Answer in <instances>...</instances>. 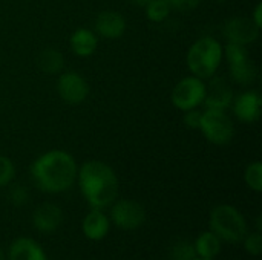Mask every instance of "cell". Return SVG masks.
Masks as SVG:
<instances>
[{
	"label": "cell",
	"mask_w": 262,
	"mask_h": 260,
	"mask_svg": "<svg viewBox=\"0 0 262 260\" xmlns=\"http://www.w3.org/2000/svg\"><path fill=\"white\" fill-rule=\"evenodd\" d=\"M35 187L49 195L64 193L77 182L78 166L75 158L61 149L41 153L29 169Z\"/></svg>",
	"instance_id": "obj_1"
},
{
	"label": "cell",
	"mask_w": 262,
	"mask_h": 260,
	"mask_svg": "<svg viewBox=\"0 0 262 260\" xmlns=\"http://www.w3.org/2000/svg\"><path fill=\"white\" fill-rule=\"evenodd\" d=\"M80 192L91 208H109L118 198V178L115 170L98 159L86 161L78 167Z\"/></svg>",
	"instance_id": "obj_2"
},
{
	"label": "cell",
	"mask_w": 262,
	"mask_h": 260,
	"mask_svg": "<svg viewBox=\"0 0 262 260\" xmlns=\"http://www.w3.org/2000/svg\"><path fill=\"white\" fill-rule=\"evenodd\" d=\"M224 58V46L213 37L198 38L187 51L186 64L192 75L209 80L216 75Z\"/></svg>",
	"instance_id": "obj_3"
},
{
	"label": "cell",
	"mask_w": 262,
	"mask_h": 260,
	"mask_svg": "<svg viewBox=\"0 0 262 260\" xmlns=\"http://www.w3.org/2000/svg\"><path fill=\"white\" fill-rule=\"evenodd\" d=\"M209 228L226 244H241L247 231L244 215L233 205H216L209 216Z\"/></svg>",
	"instance_id": "obj_4"
},
{
	"label": "cell",
	"mask_w": 262,
	"mask_h": 260,
	"mask_svg": "<svg viewBox=\"0 0 262 260\" xmlns=\"http://www.w3.org/2000/svg\"><path fill=\"white\" fill-rule=\"evenodd\" d=\"M198 130L213 146H227L235 136L233 120L226 110L220 109H206L201 112Z\"/></svg>",
	"instance_id": "obj_5"
},
{
	"label": "cell",
	"mask_w": 262,
	"mask_h": 260,
	"mask_svg": "<svg viewBox=\"0 0 262 260\" xmlns=\"http://www.w3.org/2000/svg\"><path fill=\"white\" fill-rule=\"evenodd\" d=\"M224 55L229 63L230 77L239 86H252L258 78V67L250 58L247 46L227 43L224 48Z\"/></svg>",
	"instance_id": "obj_6"
},
{
	"label": "cell",
	"mask_w": 262,
	"mask_h": 260,
	"mask_svg": "<svg viewBox=\"0 0 262 260\" xmlns=\"http://www.w3.org/2000/svg\"><path fill=\"white\" fill-rule=\"evenodd\" d=\"M206 98V83L204 80L189 75L181 78L170 93V101L175 109L181 112L193 110L203 106Z\"/></svg>",
	"instance_id": "obj_7"
},
{
	"label": "cell",
	"mask_w": 262,
	"mask_h": 260,
	"mask_svg": "<svg viewBox=\"0 0 262 260\" xmlns=\"http://www.w3.org/2000/svg\"><path fill=\"white\" fill-rule=\"evenodd\" d=\"M111 208V224L123 231H135L146 222L144 207L134 199H115Z\"/></svg>",
	"instance_id": "obj_8"
},
{
	"label": "cell",
	"mask_w": 262,
	"mask_h": 260,
	"mask_svg": "<svg viewBox=\"0 0 262 260\" xmlns=\"http://www.w3.org/2000/svg\"><path fill=\"white\" fill-rule=\"evenodd\" d=\"M57 92L64 103L77 106L88 98L89 83L81 74L75 70H66L61 72L57 80Z\"/></svg>",
	"instance_id": "obj_9"
},
{
	"label": "cell",
	"mask_w": 262,
	"mask_h": 260,
	"mask_svg": "<svg viewBox=\"0 0 262 260\" xmlns=\"http://www.w3.org/2000/svg\"><path fill=\"white\" fill-rule=\"evenodd\" d=\"M223 34L227 43H236L243 46H249L258 41L261 35V29L253 23L250 17H233L226 21Z\"/></svg>",
	"instance_id": "obj_10"
},
{
	"label": "cell",
	"mask_w": 262,
	"mask_h": 260,
	"mask_svg": "<svg viewBox=\"0 0 262 260\" xmlns=\"http://www.w3.org/2000/svg\"><path fill=\"white\" fill-rule=\"evenodd\" d=\"M232 110L233 115L247 124H253L261 118L262 109V97L261 93L255 89L244 90L233 97L232 101Z\"/></svg>",
	"instance_id": "obj_11"
},
{
	"label": "cell",
	"mask_w": 262,
	"mask_h": 260,
	"mask_svg": "<svg viewBox=\"0 0 262 260\" xmlns=\"http://www.w3.org/2000/svg\"><path fill=\"white\" fill-rule=\"evenodd\" d=\"M127 29V21L118 11H101L94 21V32L106 40H117L124 35Z\"/></svg>",
	"instance_id": "obj_12"
},
{
	"label": "cell",
	"mask_w": 262,
	"mask_h": 260,
	"mask_svg": "<svg viewBox=\"0 0 262 260\" xmlns=\"http://www.w3.org/2000/svg\"><path fill=\"white\" fill-rule=\"evenodd\" d=\"M233 89L223 77H210V84H206V98L204 106L206 109H220L226 110L232 106L233 101Z\"/></svg>",
	"instance_id": "obj_13"
},
{
	"label": "cell",
	"mask_w": 262,
	"mask_h": 260,
	"mask_svg": "<svg viewBox=\"0 0 262 260\" xmlns=\"http://www.w3.org/2000/svg\"><path fill=\"white\" fill-rule=\"evenodd\" d=\"M63 222V210L54 202L38 205L32 213V225L41 234L55 233Z\"/></svg>",
	"instance_id": "obj_14"
},
{
	"label": "cell",
	"mask_w": 262,
	"mask_h": 260,
	"mask_svg": "<svg viewBox=\"0 0 262 260\" xmlns=\"http://www.w3.org/2000/svg\"><path fill=\"white\" fill-rule=\"evenodd\" d=\"M111 230V219L103 213V210L91 208V211L83 218L81 231L86 239L92 242L103 241Z\"/></svg>",
	"instance_id": "obj_15"
},
{
	"label": "cell",
	"mask_w": 262,
	"mask_h": 260,
	"mask_svg": "<svg viewBox=\"0 0 262 260\" xmlns=\"http://www.w3.org/2000/svg\"><path fill=\"white\" fill-rule=\"evenodd\" d=\"M6 260H48V256L37 241L21 236L9 245Z\"/></svg>",
	"instance_id": "obj_16"
},
{
	"label": "cell",
	"mask_w": 262,
	"mask_h": 260,
	"mask_svg": "<svg viewBox=\"0 0 262 260\" xmlns=\"http://www.w3.org/2000/svg\"><path fill=\"white\" fill-rule=\"evenodd\" d=\"M69 48L77 57H91L98 48V35L89 28H78L69 37Z\"/></svg>",
	"instance_id": "obj_17"
},
{
	"label": "cell",
	"mask_w": 262,
	"mask_h": 260,
	"mask_svg": "<svg viewBox=\"0 0 262 260\" xmlns=\"http://www.w3.org/2000/svg\"><path fill=\"white\" fill-rule=\"evenodd\" d=\"M37 66L46 75L61 74L64 69V55L57 48H45L37 57Z\"/></svg>",
	"instance_id": "obj_18"
},
{
	"label": "cell",
	"mask_w": 262,
	"mask_h": 260,
	"mask_svg": "<svg viewBox=\"0 0 262 260\" xmlns=\"http://www.w3.org/2000/svg\"><path fill=\"white\" fill-rule=\"evenodd\" d=\"M193 247H195L196 257L215 259V257H218V254L221 253L223 241H221L213 231L209 230V231L201 233V234L195 239Z\"/></svg>",
	"instance_id": "obj_19"
},
{
	"label": "cell",
	"mask_w": 262,
	"mask_h": 260,
	"mask_svg": "<svg viewBox=\"0 0 262 260\" xmlns=\"http://www.w3.org/2000/svg\"><path fill=\"white\" fill-rule=\"evenodd\" d=\"M146 18L152 23H163L164 20L169 18L172 8L166 0H150L144 6Z\"/></svg>",
	"instance_id": "obj_20"
},
{
	"label": "cell",
	"mask_w": 262,
	"mask_h": 260,
	"mask_svg": "<svg viewBox=\"0 0 262 260\" xmlns=\"http://www.w3.org/2000/svg\"><path fill=\"white\" fill-rule=\"evenodd\" d=\"M244 182L246 185L255 192L259 193L262 190V162L261 161H253L250 162L246 170H244Z\"/></svg>",
	"instance_id": "obj_21"
},
{
	"label": "cell",
	"mask_w": 262,
	"mask_h": 260,
	"mask_svg": "<svg viewBox=\"0 0 262 260\" xmlns=\"http://www.w3.org/2000/svg\"><path fill=\"white\" fill-rule=\"evenodd\" d=\"M169 257L170 260H193L196 257L193 242H189L186 239L177 241L169 250Z\"/></svg>",
	"instance_id": "obj_22"
},
{
	"label": "cell",
	"mask_w": 262,
	"mask_h": 260,
	"mask_svg": "<svg viewBox=\"0 0 262 260\" xmlns=\"http://www.w3.org/2000/svg\"><path fill=\"white\" fill-rule=\"evenodd\" d=\"M243 247L246 250L247 254L258 257L261 256L262 251V236L261 231H255V233H247L243 239Z\"/></svg>",
	"instance_id": "obj_23"
},
{
	"label": "cell",
	"mask_w": 262,
	"mask_h": 260,
	"mask_svg": "<svg viewBox=\"0 0 262 260\" xmlns=\"http://www.w3.org/2000/svg\"><path fill=\"white\" fill-rule=\"evenodd\" d=\"M15 178V166L11 158L0 155V188L9 185Z\"/></svg>",
	"instance_id": "obj_24"
},
{
	"label": "cell",
	"mask_w": 262,
	"mask_h": 260,
	"mask_svg": "<svg viewBox=\"0 0 262 260\" xmlns=\"http://www.w3.org/2000/svg\"><path fill=\"white\" fill-rule=\"evenodd\" d=\"M9 201L14 207H23L29 201V192L25 185H14L9 190Z\"/></svg>",
	"instance_id": "obj_25"
},
{
	"label": "cell",
	"mask_w": 262,
	"mask_h": 260,
	"mask_svg": "<svg viewBox=\"0 0 262 260\" xmlns=\"http://www.w3.org/2000/svg\"><path fill=\"white\" fill-rule=\"evenodd\" d=\"M172 9L178 11V12H189L196 9L203 0H166Z\"/></svg>",
	"instance_id": "obj_26"
},
{
	"label": "cell",
	"mask_w": 262,
	"mask_h": 260,
	"mask_svg": "<svg viewBox=\"0 0 262 260\" xmlns=\"http://www.w3.org/2000/svg\"><path fill=\"white\" fill-rule=\"evenodd\" d=\"M200 118H201V112L198 109H193V110H187L184 112V124L187 129H198L200 126Z\"/></svg>",
	"instance_id": "obj_27"
},
{
	"label": "cell",
	"mask_w": 262,
	"mask_h": 260,
	"mask_svg": "<svg viewBox=\"0 0 262 260\" xmlns=\"http://www.w3.org/2000/svg\"><path fill=\"white\" fill-rule=\"evenodd\" d=\"M252 20H253V23L261 29L262 28V3L259 2L256 6H255V9H253V12H252V17H250Z\"/></svg>",
	"instance_id": "obj_28"
},
{
	"label": "cell",
	"mask_w": 262,
	"mask_h": 260,
	"mask_svg": "<svg viewBox=\"0 0 262 260\" xmlns=\"http://www.w3.org/2000/svg\"><path fill=\"white\" fill-rule=\"evenodd\" d=\"M130 2H132L134 5H137V6H143V8H144L150 0H130Z\"/></svg>",
	"instance_id": "obj_29"
},
{
	"label": "cell",
	"mask_w": 262,
	"mask_h": 260,
	"mask_svg": "<svg viewBox=\"0 0 262 260\" xmlns=\"http://www.w3.org/2000/svg\"><path fill=\"white\" fill-rule=\"evenodd\" d=\"M0 260H6V256H5V253H3L2 248H0Z\"/></svg>",
	"instance_id": "obj_30"
},
{
	"label": "cell",
	"mask_w": 262,
	"mask_h": 260,
	"mask_svg": "<svg viewBox=\"0 0 262 260\" xmlns=\"http://www.w3.org/2000/svg\"><path fill=\"white\" fill-rule=\"evenodd\" d=\"M193 260H215V259H203V257H195Z\"/></svg>",
	"instance_id": "obj_31"
},
{
	"label": "cell",
	"mask_w": 262,
	"mask_h": 260,
	"mask_svg": "<svg viewBox=\"0 0 262 260\" xmlns=\"http://www.w3.org/2000/svg\"><path fill=\"white\" fill-rule=\"evenodd\" d=\"M218 2H226V0H218Z\"/></svg>",
	"instance_id": "obj_32"
}]
</instances>
